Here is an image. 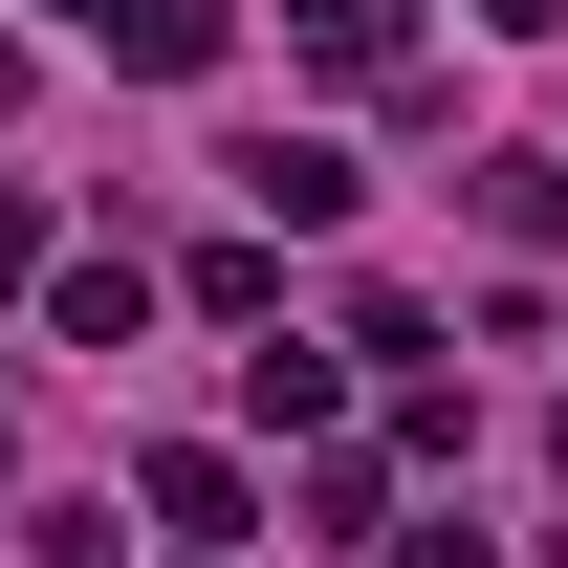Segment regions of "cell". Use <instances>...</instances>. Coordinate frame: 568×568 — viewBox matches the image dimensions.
Segmentation results:
<instances>
[{
    "label": "cell",
    "instance_id": "1",
    "mask_svg": "<svg viewBox=\"0 0 568 568\" xmlns=\"http://www.w3.org/2000/svg\"><path fill=\"white\" fill-rule=\"evenodd\" d=\"M132 525H175V547H241V525H263V481H241L219 437H153V459H132Z\"/></svg>",
    "mask_w": 568,
    "mask_h": 568
},
{
    "label": "cell",
    "instance_id": "2",
    "mask_svg": "<svg viewBox=\"0 0 568 568\" xmlns=\"http://www.w3.org/2000/svg\"><path fill=\"white\" fill-rule=\"evenodd\" d=\"M241 197H263L284 241H328V219H351L372 175H351V153H328V132H263V153H241Z\"/></svg>",
    "mask_w": 568,
    "mask_h": 568
},
{
    "label": "cell",
    "instance_id": "3",
    "mask_svg": "<svg viewBox=\"0 0 568 568\" xmlns=\"http://www.w3.org/2000/svg\"><path fill=\"white\" fill-rule=\"evenodd\" d=\"M44 328H67V351H132V328H153V263H132V241L44 263Z\"/></svg>",
    "mask_w": 568,
    "mask_h": 568
},
{
    "label": "cell",
    "instance_id": "4",
    "mask_svg": "<svg viewBox=\"0 0 568 568\" xmlns=\"http://www.w3.org/2000/svg\"><path fill=\"white\" fill-rule=\"evenodd\" d=\"M241 416H263V437H328V416H351V351H306V328L241 351Z\"/></svg>",
    "mask_w": 568,
    "mask_h": 568
},
{
    "label": "cell",
    "instance_id": "5",
    "mask_svg": "<svg viewBox=\"0 0 568 568\" xmlns=\"http://www.w3.org/2000/svg\"><path fill=\"white\" fill-rule=\"evenodd\" d=\"M88 44H110V67H153V88H197V67H219V0H110Z\"/></svg>",
    "mask_w": 568,
    "mask_h": 568
},
{
    "label": "cell",
    "instance_id": "6",
    "mask_svg": "<svg viewBox=\"0 0 568 568\" xmlns=\"http://www.w3.org/2000/svg\"><path fill=\"white\" fill-rule=\"evenodd\" d=\"M284 22H306V67H351V88L416 67V0H284Z\"/></svg>",
    "mask_w": 568,
    "mask_h": 568
},
{
    "label": "cell",
    "instance_id": "7",
    "mask_svg": "<svg viewBox=\"0 0 568 568\" xmlns=\"http://www.w3.org/2000/svg\"><path fill=\"white\" fill-rule=\"evenodd\" d=\"M481 219L503 241H568V153H481Z\"/></svg>",
    "mask_w": 568,
    "mask_h": 568
},
{
    "label": "cell",
    "instance_id": "8",
    "mask_svg": "<svg viewBox=\"0 0 568 568\" xmlns=\"http://www.w3.org/2000/svg\"><path fill=\"white\" fill-rule=\"evenodd\" d=\"M0 284H44V197H0Z\"/></svg>",
    "mask_w": 568,
    "mask_h": 568
},
{
    "label": "cell",
    "instance_id": "9",
    "mask_svg": "<svg viewBox=\"0 0 568 568\" xmlns=\"http://www.w3.org/2000/svg\"><path fill=\"white\" fill-rule=\"evenodd\" d=\"M394 568H503V547H481V525H416V547H394Z\"/></svg>",
    "mask_w": 568,
    "mask_h": 568
},
{
    "label": "cell",
    "instance_id": "10",
    "mask_svg": "<svg viewBox=\"0 0 568 568\" xmlns=\"http://www.w3.org/2000/svg\"><path fill=\"white\" fill-rule=\"evenodd\" d=\"M481 22H503V44H568V0H481Z\"/></svg>",
    "mask_w": 568,
    "mask_h": 568
},
{
    "label": "cell",
    "instance_id": "11",
    "mask_svg": "<svg viewBox=\"0 0 568 568\" xmlns=\"http://www.w3.org/2000/svg\"><path fill=\"white\" fill-rule=\"evenodd\" d=\"M175 568H241V547H175Z\"/></svg>",
    "mask_w": 568,
    "mask_h": 568
},
{
    "label": "cell",
    "instance_id": "12",
    "mask_svg": "<svg viewBox=\"0 0 568 568\" xmlns=\"http://www.w3.org/2000/svg\"><path fill=\"white\" fill-rule=\"evenodd\" d=\"M547 481H568V416H547Z\"/></svg>",
    "mask_w": 568,
    "mask_h": 568
}]
</instances>
